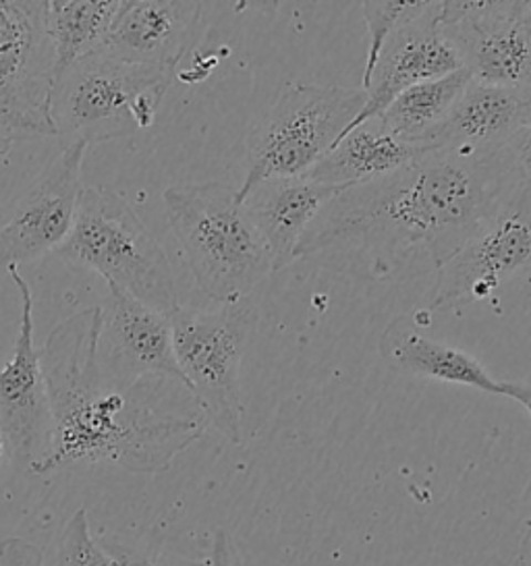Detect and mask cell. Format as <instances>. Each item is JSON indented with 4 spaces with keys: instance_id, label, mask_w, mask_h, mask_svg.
I'll use <instances>...</instances> for the list:
<instances>
[{
    "instance_id": "22",
    "label": "cell",
    "mask_w": 531,
    "mask_h": 566,
    "mask_svg": "<svg viewBox=\"0 0 531 566\" xmlns=\"http://www.w3.org/2000/svg\"><path fill=\"white\" fill-rule=\"evenodd\" d=\"M430 2H362L365 28H367V52H365L362 90H367L374 69L378 65L386 42L397 34L403 25L419 18Z\"/></svg>"
},
{
    "instance_id": "13",
    "label": "cell",
    "mask_w": 531,
    "mask_h": 566,
    "mask_svg": "<svg viewBox=\"0 0 531 566\" xmlns=\"http://www.w3.org/2000/svg\"><path fill=\"white\" fill-rule=\"evenodd\" d=\"M106 286L108 297L104 305H100L98 366L102 376L118 386H132L144 378H160L185 386L175 359L168 316L133 300L115 284Z\"/></svg>"
},
{
    "instance_id": "10",
    "label": "cell",
    "mask_w": 531,
    "mask_h": 566,
    "mask_svg": "<svg viewBox=\"0 0 531 566\" xmlns=\"http://www.w3.org/2000/svg\"><path fill=\"white\" fill-rule=\"evenodd\" d=\"M530 262V185H523L461 250L436 270L428 307L442 312L467 300H486Z\"/></svg>"
},
{
    "instance_id": "1",
    "label": "cell",
    "mask_w": 531,
    "mask_h": 566,
    "mask_svg": "<svg viewBox=\"0 0 531 566\" xmlns=\"http://www.w3.org/2000/svg\"><path fill=\"white\" fill-rule=\"evenodd\" d=\"M523 185L509 148L426 151L332 198L299 241L295 260L341 251L360 258L374 279L436 272Z\"/></svg>"
},
{
    "instance_id": "8",
    "label": "cell",
    "mask_w": 531,
    "mask_h": 566,
    "mask_svg": "<svg viewBox=\"0 0 531 566\" xmlns=\"http://www.w3.org/2000/svg\"><path fill=\"white\" fill-rule=\"evenodd\" d=\"M52 87L46 2L0 0V139L56 137L50 118Z\"/></svg>"
},
{
    "instance_id": "23",
    "label": "cell",
    "mask_w": 531,
    "mask_h": 566,
    "mask_svg": "<svg viewBox=\"0 0 531 566\" xmlns=\"http://www.w3.org/2000/svg\"><path fill=\"white\" fill-rule=\"evenodd\" d=\"M59 566H118L90 532L87 511L77 509L69 518L59 542Z\"/></svg>"
},
{
    "instance_id": "20",
    "label": "cell",
    "mask_w": 531,
    "mask_h": 566,
    "mask_svg": "<svg viewBox=\"0 0 531 566\" xmlns=\"http://www.w3.org/2000/svg\"><path fill=\"white\" fill-rule=\"evenodd\" d=\"M123 0H50L46 30L54 49V80L102 51Z\"/></svg>"
},
{
    "instance_id": "18",
    "label": "cell",
    "mask_w": 531,
    "mask_h": 566,
    "mask_svg": "<svg viewBox=\"0 0 531 566\" xmlns=\"http://www.w3.org/2000/svg\"><path fill=\"white\" fill-rule=\"evenodd\" d=\"M378 349L382 359L403 374L500 395V382L473 355L426 336L412 317L393 319L382 333Z\"/></svg>"
},
{
    "instance_id": "30",
    "label": "cell",
    "mask_w": 531,
    "mask_h": 566,
    "mask_svg": "<svg viewBox=\"0 0 531 566\" xmlns=\"http://www.w3.org/2000/svg\"><path fill=\"white\" fill-rule=\"evenodd\" d=\"M4 450H7V444H4V438H2V433H0V463H2V457H4Z\"/></svg>"
},
{
    "instance_id": "9",
    "label": "cell",
    "mask_w": 531,
    "mask_h": 566,
    "mask_svg": "<svg viewBox=\"0 0 531 566\" xmlns=\"http://www.w3.org/2000/svg\"><path fill=\"white\" fill-rule=\"evenodd\" d=\"M438 25L473 82L531 87V0L438 2Z\"/></svg>"
},
{
    "instance_id": "24",
    "label": "cell",
    "mask_w": 531,
    "mask_h": 566,
    "mask_svg": "<svg viewBox=\"0 0 531 566\" xmlns=\"http://www.w3.org/2000/svg\"><path fill=\"white\" fill-rule=\"evenodd\" d=\"M106 552L115 558L118 566H206L204 563H196V560H181L175 558L170 554H156V552H148V549L129 548L116 542H106L102 544Z\"/></svg>"
},
{
    "instance_id": "6",
    "label": "cell",
    "mask_w": 531,
    "mask_h": 566,
    "mask_svg": "<svg viewBox=\"0 0 531 566\" xmlns=\"http://www.w3.org/2000/svg\"><path fill=\"white\" fill-rule=\"evenodd\" d=\"M364 90L287 84L260 125L249 134L246 179L237 200L256 185L305 177L362 113Z\"/></svg>"
},
{
    "instance_id": "7",
    "label": "cell",
    "mask_w": 531,
    "mask_h": 566,
    "mask_svg": "<svg viewBox=\"0 0 531 566\" xmlns=\"http://www.w3.org/2000/svg\"><path fill=\"white\" fill-rule=\"evenodd\" d=\"M173 349L189 395L232 444L243 438L241 361L258 326V310L248 303L198 310L179 305L170 316Z\"/></svg>"
},
{
    "instance_id": "15",
    "label": "cell",
    "mask_w": 531,
    "mask_h": 566,
    "mask_svg": "<svg viewBox=\"0 0 531 566\" xmlns=\"http://www.w3.org/2000/svg\"><path fill=\"white\" fill-rule=\"evenodd\" d=\"M201 2H121L102 52L142 67L177 71L201 34Z\"/></svg>"
},
{
    "instance_id": "4",
    "label": "cell",
    "mask_w": 531,
    "mask_h": 566,
    "mask_svg": "<svg viewBox=\"0 0 531 566\" xmlns=\"http://www.w3.org/2000/svg\"><path fill=\"white\" fill-rule=\"evenodd\" d=\"M54 253L165 316L181 305L165 250L129 201L113 189L83 187L73 229Z\"/></svg>"
},
{
    "instance_id": "5",
    "label": "cell",
    "mask_w": 531,
    "mask_h": 566,
    "mask_svg": "<svg viewBox=\"0 0 531 566\" xmlns=\"http://www.w3.org/2000/svg\"><path fill=\"white\" fill-rule=\"evenodd\" d=\"M175 73L94 52L54 80L50 118L56 139L104 144L154 125Z\"/></svg>"
},
{
    "instance_id": "17",
    "label": "cell",
    "mask_w": 531,
    "mask_h": 566,
    "mask_svg": "<svg viewBox=\"0 0 531 566\" xmlns=\"http://www.w3.org/2000/svg\"><path fill=\"white\" fill-rule=\"evenodd\" d=\"M341 191V187L315 184L308 177L272 179L249 191L241 203L264 239L274 272L295 262L299 241L320 210Z\"/></svg>"
},
{
    "instance_id": "3",
    "label": "cell",
    "mask_w": 531,
    "mask_h": 566,
    "mask_svg": "<svg viewBox=\"0 0 531 566\" xmlns=\"http://www.w3.org/2000/svg\"><path fill=\"white\" fill-rule=\"evenodd\" d=\"M163 200L187 268L208 300L246 301L274 272L264 239L231 185H173Z\"/></svg>"
},
{
    "instance_id": "21",
    "label": "cell",
    "mask_w": 531,
    "mask_h": 566,
    "mask_svg": "<svg viewBox=\"0 0 531 566\" xmlns=\"http://www.w3.org/2000/svg\"><path fill=\"white\" fill-rule=\"evenodd\" d=\"M469 82L471 73L461 69L405 90L378 117L384 132L419 146L424 137L447 120Z\"/></svg>"
},
{
    "instance_id": "16",
    "label": "cell",
    "mask_w": 531,
    "mask_h": 566,
    "mask_svg": "<svg viewBox=\"0 0 531 566\" xmlns=\"http://www.w3.org/2000/svg\"><path fill=\"white\" fill-rule=\"evenodd\" d=\"M531 125V87L469 82L447 120L419 142L428 151L481 156L507 150Z\"/></svg>"
},
{
    "instance_id": "2",
    "label": "cell",
    "mask_w": 531,
    "mask_h": 566,
    "mask_svg": "<svg viewBox=\"0 0 531 566\" xmlns=\"http://www.w3.org/2000/svg\"><path fill=\"white\" fill-rule=\"evenodd\" d=\"M100 331L102 312L94 305L59 322L40 350L52 440L49 452L30 467L35 475L82 463H108L142 475L163 473L206 430L201 409L168 405L189 395L170 392L181 384L144 378L118 386L106 380L98 366Z\"/></svg>"
},
{
    "instance_id": "25",
    "label": "cell",
    "mask_w": 531,
    "mask_h": 566,
    "mask_svg": "<svg viewBox=\"0 0 531 566\" xmlns=\"http://www.w3.org/2000/svg\"><path fill=\"white\" fill-rule=\"evenodd\" d=\"M0 566H44V552L23 537L0 542Z\"/></svg>"
},
{
    "instance_id": "11",
    "label": "cell",
    "mask_w": 531,
    "mask_h": 566,
    "mask_svg": "<svg viewBox=\"0 0 531 566\" xmlns=\"http://www.w3.org/2000/svg\"><path fill=\"white\" fill-rule=\"evenodd\" d=\"M85 150V144L63 148L11 206L0 222V270L40 260L65 243L82 198Z\"/></svg>"
},
{
    "instance_id": "29",
    "label": "cell",
    "mask_w": 531,
    "mask_h": 566,
    "mask_svg": "<svg viewBox=\"0 0 531 566\" xmlns=\"http://www.w3.org/2000/svg\"><path fill=\"white\" fill-rule=\"evenodd\" d=\"M13 148V142L9 139H0V158H4L9 151Z\"/></svg>"
},
{
    "instance_id": "28",
    "label": "cell",
    "mask_w": 531,
    "mask_h": 566,
    "mask_svg": "<svg viewBox=\"0 0 531 566\" xmlns=\"http://www.w3.org/2000/svg\"><path fill=\"white\" fill-rule=\"evenodd\" d=\"M500 397L517 400L531 417V384L500 382Z\"/></svg>"
},
{
    "instance_id": "26",
    "label": "cell",
    "mask_w": 531,
    "mask_h": 566,
    "mask_svg": "<svg viewBox=\"0 0 531 566\" xmlns=\"http://www.w3.org/2000/svg\"><path fill=\"white\" fill-rule=\"evenodd\" d=\"M206 566H243L232 544L231 535L225 530L215 533L210 558L206 560Z\"/></svg>"
},
{
    "instance_id": "12",
    "label": "cell",
    "mask_w": 531,
    "mask_h": 566,
    "mask_svg": "<svg viewBox=\"0 0 531 566\" xmlns=\"http://www.w3.org/2000/svg\"><path fill=\"white\" fill-rule=\"evenodd\" d=\"M21 300V319L11 359L0 367V433L13 461L32 467L50 449L52 413L49 388L42 371V355L33 345L32 286L19 274L7 270Z\"/></svg>"
},
{
    "instance_id": "31",
    "label": "cell",
    "mask_w": 531,
    "mask_h": 566,
    "mask_svg": "<svg viewBox=\"0 0 531 566\" xmlns=\"http://www.w3.org/2000/svg\"><path fill=\"white\" fill-rule=\"evenodd\" d=\"M530 206H531V185H530Z\"/></svg>"
},
{
    "instance_id": "14",
    "label": "cell",
    "mask_w": 531,
    "mask_h": 566,
    "mask_svg": "<svg viewBox=\"0 0 531 566\" xmlns=\"http://www.w3.org/2000/svg\"><path fill=\"white\" fill-rule=\"evenodd\" d=\"M461 69L464 63L459 52L452 49L438 25V2H430L419 18L403 25L386 42L372 82L365 90L364 108L348 125L347 132L341 135V139L355 127L381 117L391 102L405 90Z\"/></svg>"
},
{
    "instance_id": "19",
    "label": "cell",
    "mask_w": 531,
    "mask_h": 566,
    "mask_svg": "<svg viewBox=\"0 0 531 566\" xmlns=\"http://www.w3.org/2000/svg\"><path fill=\"white\" fill-rule=\"evenodd\" d=\"M426 151L384 132L381 120L374 118L339 139L305 177L315 184L347 189L386 177Z\"/></svg>"
},
{
    "instance_id": "27",
    "label": "cell",
    "mask_w": 531,
    "mask_h": 566,
    "mask_svg": "<svg viewBox=\"0 0 531 566\" xmlns=\"http://www.w3.org/2000/svg\"><path fill=\"white\" fill-rule=\"evenodd\" d=\"M509 151L521 179L531 185V125L509 144Z\"/></svg>"
}]
</instances>
